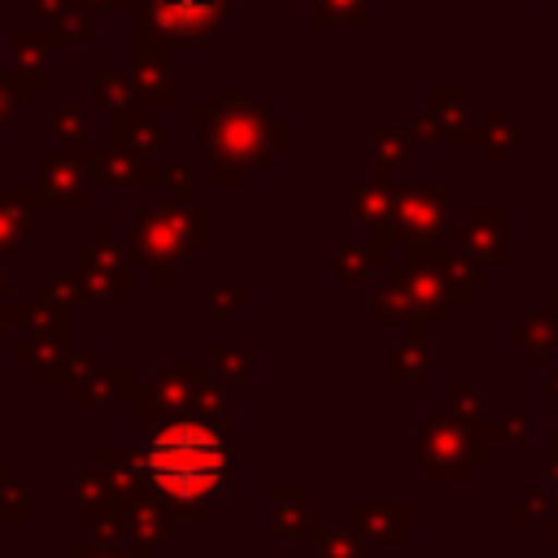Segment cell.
I'll use <instances>...</instances> for the list:
<instances>
[{
    "mask_svg": "<svg viewBox=\"0 0 558 558\" xmlns=\"http://www.w3.org/2000/svg\"><path fill=\"white\" fill-rule=\"evenodd\" d=\"M148 471H153L161 493H170L179 501H196L222 484L227 458H222V445L209 427L174 423L148 445Z\"/></svg>",
    "mask_w": 558,
    "mask_h": 558,
    "instance_id": "obj_1",
    "label": "cell"
}]
</instances>
